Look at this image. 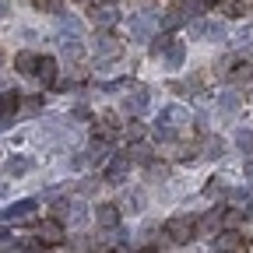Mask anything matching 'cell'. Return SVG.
I'll use <instances>...</instances> for the list:
<instances>
[{"label": "cell", "mask_w": 253, "mask_h": 253, "mask_svg": "<svg viewBox=\"0 0 253 253\" xmlns=\"http://www.w3.org/2000/svg\"><path fill=\"white\" fill-rule=\"evenodd\" d=\"M221 74H225L229 81H250L253 78V67H250L246 60H225V71H221Z\"/></svg>", "instance_id": "52a82bcc"}, {"label": "cell", "mask_w": 253, "mask_h": 253, "mask_svg": "<svg viewBox=\"0 0 253 253\" xmlns=\"http://www.w3.org/2000/svg\"><path fill=\"white\" fill-rule=\"evenodd\" d=\"M239 106H243V99H239L236 91H221V95H218V109H221V113H236Z\"/></svg>", "instance_id": "9a60e30c"}, {"label": "cell", "mask_w": 253, "mask_h": 253, "mask_svg": "<svg viewBox=\"0 0 253 253\" xmlns=\"http://www.w3.org/2000/svg\"><path fill=\"white\" fill-rule=\"evenodd\" d=\"M36 53H18L14 56V67H18V74H36Z\"/></svg>", "instance_id": "5bb4252c"}, {"label": "cell", "mask_w": 253, "mask_h": 253, "mask_svg": "<svg viewBox=\"0 0 253 253\" xmlns=\"http://www.w3.org/2000/svg\"><path fill=\"white\" fill-rule=\"evenodd\" d=\"M126 172H130V158H126V155H113L109 166H106V183L120 186V183L126 179Z\"/></svg>", "instance_id": "7a4b0ae2"}, {"label": "cell", "mask_w": 253, "mask_h": 253, "mask_svg": "<svg viewBox=\"0 0 253 253\" xmlns=\"http://www.w3.org/2000/svg\"><path fill=\"white\" fill-rule=\"evenodd\" d=\"M4 246H11V236H7V232H0V250H4Z\"/></svg>", "instance_id": "d590c367"}, {"label": "cell", "mask_w": 253, "mask_h": 253, "mask_svg": "<svg viewBox=\"0 0 253 253\" xmlns=\"http://www.w3.org/2000/svg\"><path fill=\"white\" fill-rule=\"evenodd\" d=\"M95 221H99L102 229H120V208L116 204H102L95 211Z\"/></svg>", "instance_id": "30bf717a"}, {"label": "cell", "mask_w": 253, "mask_h": 253, "mask_svg": "<svg viewBox=\"0 0 253 253\" xmlns=\"http://www.w3.org/2000/svg\"><path fill=\"white\" fill-rule=\"evenodd\" d=\"M102 4H120V0H102Z\"/></svg>", "instance_id": "b9f144b4"}, {"label": "cell", "mask_w": 253, "mask_h": 253, "mask_svg": "<svg viewBox=\"0 0 253 253\" xmlns=\"http://www.w3.org/2000/svg\"><path fill=\"white\" fill-rule=\"evenodd\" d=\"M123 109H126V113H134V116L148 113V91H144V88H130V95L123 99Z\"/></svg>", "instance_id": "5b68a950"}, {"label": "cell", "mask_w": 253, "mask_h": 253, "mask_svg": "<svg viewBox=\"0 0 253 253\" xmlns=\"http://www.w3.org/2000/svg\"><path fill=\"white\" fill-rule=\"evenodd\" d=\"M232 253H246V246H239V250H232Z\"/></svg>", "instance_id": "ab89813d"}, {"label": "cell", "mask_w": 253, "mask_h": 253, "mask_svg": "<svg viewBox=\"0 0 253 253\" xmlns=\"http://www.w3.org/2000/svg\"><path fill=\"white\" fill-rule=\"evenodd\" d=\"M21 99H25L21 91H4L0 95V116H14L21 109Z\"/></svg>", "instance_id": "7c38bea8"}, {"label": "cell", "mask_w": 253, "mask_h": 253, "mask_svg": "<svg viewBox=\"0 0 253 253\" xmlns=\"http://www.w3.org/2000/svg\"><path fill=\"white\" fill-rule=\"evenodd\" d=\"M221 225V211H211V214H204V221H201V229H208V232H214Z\"/></svg>", "instance_id": "484cf974"}, {"label": "cell", "mask_w": 253, "mask_h": 253, "mask_svg": "<svg viewBox=\"0 0 253 253\" xmlns=\"http://www.w3.org/2000/svg\"><path fill=\"white\" fill-rule=\"evenodd\" d=\"M126 158H130V162H144V166H148V162H151V148H148V144H134Z\"/></svg>", "instance_id": "7402d4cb"}, {"label": "cell", "mask_w": 253, "mask_h": 253, "mask_svg": "<svg viewBox=\"0 0 253 253\" xmlns=\"http://www.w3.org/2000/svg\"><path fill=\"white\" fill-rule=\"evenodd\" d=\"M246 214H250V218H253V201H250V204H246Z\"/></svg>", "instance_id": "f35d334b"}, {"label": "cell", "mask_w": 253, "mask_h": 253, "mask_svg": "<svg viewBox=\"0 0 253 253\" xmlns=\"http://www.w3.org/2000/svg\"><path fill=\"white\" fill-rule=\"evenodd\" d=\"M141 134H144V126H141V123H130V126H126V137H130L134 144L141 141Z\"/></svg>", "instance_id": "4dcf8cb0"}, {"label": "cell", "mask_w": 253, "mask_h": 253, "mask_svg": "<svg viewBox=\"0 0 253 253\" xmlns=\"http://www.w3.org/2000/svg\"><path fill=\"white\" fill-rule=\"evenodd\" d=\"M204 155L208 158H221V155H225V141H221V137H208L204 141Z\"/></svg>", "instance_id": "d6986e66"}, {"label": "cell", "mask_w": 253, "mask_h": 253, "mask_svg": "<svg viewBox=\"0 0 253 253\" xmlns=\"http://www.w3.org/2000/svg\"><path fill=\"white\" fill-rule=\"evenodd\" d=\"M183 60H186V42H169V49H166V63H169V67H179Z\"/></svg>", "instance_id": "4fadbf2b"}, {"label": "cell", "mask_w": 253, "mask_h": 253, "mask_svg": "<svg viewBox=\"0 0 253 253\" xmlns=\"http://www.w3.org/2000/svg\"><path fill=\"white\" fill-rule=\"evenodd\" d=\"M204 36H208L211 42H218V39H225V25H204Z\"/></svg>", "instance_id": "4316f807"}, {"label": "cell", "mask_w": 253, "mask_h": 253, "mask_svg": "<svg viewBox=\"0 0 253 253\" xmlns=\"http://www.w3.org/2000/svg\"><path fill=\"white\" fill-rule=\"evenodd\" d=\"M0 18H7V0H0Z\"/></svg>", "instance_id": "74e56055"}, {"label": "cell", "mask_w": 253, "mask_h": 253, "mask_svg": "<svg viewBox=\"0 0 253 253\" xmlns=\"http://www.w3.org/2000/svg\"><path fill=\"white\" fill-rule=\"evenodd\" d=\"M7 126H11V116H0V134H4Z\"/></svg>", "instance_id": "e575fe53"}, {"label": "cell", "mask_w": 253, "mask_h": 253, "mask_svg": "<svg viewBox=\"0 0 253 253\" xmlns=\"http://www.w3.org/2000/svg\"><path fill=\"white\" fill-rule=\"evenodd\" d=\"M169 42H172L169 36H155V39H151V53H155V56H158V53H166V49H169Z\"/></svg>", "instance_id": "83f0119b"}, {"label": "cell", "mask_w": 253, "mask_h": 253, "mask_svg": "<svg viewBox=\"0 0 253 253\" xmlns=\"http://www.w3.org/2000/svg\"><path fill=\"white\" fill-rule=\"evenodd\" d=\"M56 42H60V49L67 53L71 60H78V56L84 53V42H81V36H74V32H60V36H56Z\"/></svg>", "instance_id": "8992f818"}, {"label": "cell", "mask_w": 253, "mask_h": 253, "mask_svg": "<svg viewBox=\"0 0 253 253\" xmlns=\"http://www.w3.org/2000/svg\"><path fill=\"white\" fill-rule=\"evenodd\" d=\"M243 176L253 183V158H246V166H243Z\"/></svg>", "instance_id": "836d02e7"}, {"label": "cell", "mask_w": 253, "mask_h": 253, "mask_svg": "<svg viewBox=\"0 0 253 253\" xmlns=\"http://www.w3.org/2000/svg\"><path fill=\"white\" fill-rule=\"evenodd\" d=\"M239 246H243V239H239V232H232V229H225V232L214 236V253H232V250H239Z\"/></svg>", "instance_id": "9c48e42d"}, {"label": "cell", "mask_w": 253, "mask_h": 253, "mask_svg": "<svg viewBox=\"0 0 253 253\" xmlns=\"http://www.w3.org/2000/svg\"><path fill=\"white\" fill-rule=\"evenodd\" d=\"M32 169V158L28 155H21V158H11V162H7V176H25Z\"/></svg>", "instance_id": "ac0fdd59"}, {"label": "cell", "mask_w": 253, "mask_h": 253, "mask_svg": "<svg viewBox=\"0 0 253 253\" xmlns=\"http://www.w3.org/2000/svg\"><path fill=\"white\" fill-rule=\"evenodd\" d=\"M130 36H134L137 42H144V39L151 36V18H137V21L130 25Z\"/></svg>", "instance_id": "e0dca14e"}, {"label": "cell", "mask_w": 253, "mask_h": 253, "mask_svg": "<svg viewBox=\"0 0 253 253\" xmlns=\"http://www.w3.org/2000/svg\"><path fill=\"white\" fill-rule=\"evenodd\" d=\"M204 194H208V197H218V194H225V179H218V176H214V179H208Z\"/></svg>", "instance_id": "cb8c5ba5"}, {"label": "cell", "mask_w": 253, "mask_h": 253, "mask_svg": "<svg viewBox=\"0 0 253 253\" xmlns=\"http://www.w3.org/2000/svg\"><path fill=\"white\" fill-rule=\"evenodd\" d=\"M91 162H109V144H95L91 148Z\"/></svg>", "instance_id": "f1b7e54d"}, {"label": "cell", "mask_w": 253, "mask_h": 253, "mask_svg": "<svg viewBox=\"0 0 253 253\" xmlns=\"http://www.w3.org/2000/svg\"><path fill=\"white\" fill-rule=\"evenodd\" d=\"M32 78H39L42 84H56V60L53 56H39L36 60V74Z\"/></svg>", "instance_id": "ba28073f"}, {"label": "cell", "mask_w": 253, "mask_h": 253, "mask_svg": "<svg viewBox=\"0 0 253 253\" xmlns=\"http://www.w3.org/2000/svg\"><path fill=\"white\" fill-rule=\"evenodd\" d=\"M95 21H99L102 28H109V25H116V21H120V14H116L113 7H99V11H95Z\"/></svg>", "instance_id": "44dd1931"}, {"label": "cell", "mask_w": 253, "mask_h": 253, "mask_svg": "<svg viewBox=\"0 0 253 253\" xmlns=\"http://www.w3.org/2000/svg\"><path fill=\"white\" fill-rule=\"evenodd\" d=\"M162 120H166V123H186V120H190V113H186L183 106H169V109L162 113Z\"/></svg>", "instance_id": "ffe728a7"}, {"label": "cell", "mask_w": 253, "mask_h": 253, "mask_svg": "<svg viewBox=\"0 0 253 253\" xmlns=\"http://www.w3.org/2000/svg\"><path fill=\"white\" fill-rule=\"evenodd\" d=\"M204 7H214V4H225V0H201Z\"/></svg>", "instance_id": "8d00e7d4"}, {"label": "cell", "mask_w": 253, "mask_h": 253, "mask_svg": "<svg viewBox=\"0 0 253 253\" xmlns=\"http://www.w3.org/2000/svg\"><path fill=\"white\" fill-rule=\"evenodd\" d=\"M151 134H155V141H162V144H169V141H176V126H172V123H166V120H158Z\"/></svg>", "instance_id": "2e32d148"}, {"label": "cell", "mask_w": 253, "mask_h": 253, "mask_svg": "<svg viewBox=\"0 0 253 253\" xmlns=\"http://www.w3.org/2000/svg\"><path fill=\"white\" fill-rule=\"evenodd\" d=\"M36 236H39V243H42V246H56V243L63 239V225H60L56 218H46V221H39Z\"/></svg>", "instance_id": "3957f363"}, {"label": "cell", "mask_w": 253, "mask_h": 253, "mask_svg": "<svg viewBox=\"0 0 253 253\" xmlns=\"http://www.w3.org/2000/svg\"><path fill=\"white\" fill-rule=\"evenodd\" d=\"M141 204H144V201H141V194H130V197L123 201V208H130V211H137Z\"/></svg>", "instance_id": "1f68e13d"}, {"label": "cell", "mask_w": 253, "mask_h": 253, "mask_svg": "<svg viewBox=\"0 0 253 253\" xmlns=\"http://www.w3.org/2000/svg\"><path fill=\"white\" fill-rule=\"evenodd\" d=\"M95 53L99 56H120V42L109 36V32H99V36H95Z\"/></svg>", "instance_id": "8fae6325"}, {"label": "cell", "mask_w": 253, "mask_h": 253, "mask_svg": "<svg viewBox=\"0 0 253 253\" xmlns=\"http://www.w3.org/2000/svg\"><path fill=\"white\" fill-rule=\"evenodd\" d=\"M137 253H158V250H137Z\"/></svg>", "instance_id": "60d3db41"}, {"label": "cell", "mask_w": 253, "mask_h": 253, "mask_svg": "<svg viewBox=\"0 0 253 253\" xmlns=\"http://www.w3.org/2000/svg\"><path fill=\"white\" fill-rule=\"evenodd\" d=\"M236 144H239V151H243V155H250V158H253V130H239V134H236Z\"/></svg>", "instance_id": "603a6c76"}, {"label": "cell", "mask_w": 253, "mask_h": 253, "mask_svg": "<svg viewBox=\"0 0 253 253\" xmlns=\"http://www.w3.org/2000/svg\"><path fill=\"white\" fill-rule=\"evenodd\" d=\"M36 7H46V11H60V0H32Z\"/></svg>", "instance_id": "d6a6232c"}, {"label": "cell", "mask_w": 253, "mask_h": 253, "mask_svg": "<svg viewBox=\"0 0 253 253\" xmlns=\"http://www.w3.org/2000/svg\"><path fill=\"white\" fill-rule=\"evenodd\" d=\"M67 214H71V221H74V225H81V221L88 218V214H84V204H81V201H74V204L67 208Z\"/></svg>", "instance_id": "d4e9b609"}, {"label": "cell", "mask_w": 253, "mask_h": 253, "mask_svg": "<svg viewBox=\"0 0 253 253\" xmlns=\"http://www.w3.org/2000/svg\"><path fill=\"white\" fill-rule=\"evenodd\" d=\"M166 236H169L172 243H194V236H197V221L186 218V214H176V218L166 221Z\"/></svg>", "instance_id": "6da1fadb"}, {"label": "cell", "mask_w": 253, "mask_h": 253, "mask_svg": "<svg viewBox=\"0 0 253 253\" xmlns=\"http://www.w3.org/2000/svg\"><path fill=\"white\" fill-rule=\"evenodd\" d=\"M32 211H36V201H14L0 211V218L4 221H25V218H32Z\"/></svg>", "instance_id": "277c9868"}, {"label": "cell", "mask_w": 253, "mask_h": 253, "mask_svg": "<svg viewBox=\"0 0 253 253\" xmlns=\"http://www.w3.org/2000/svg\"><path fill=\"white\" fill-rule=\"evenodd\" d=\"M179 21H183V14H179V11H166V18H162V25H166V28H176Z\"/></svg>", "instance_id": "f546056e"}]
</instances>
